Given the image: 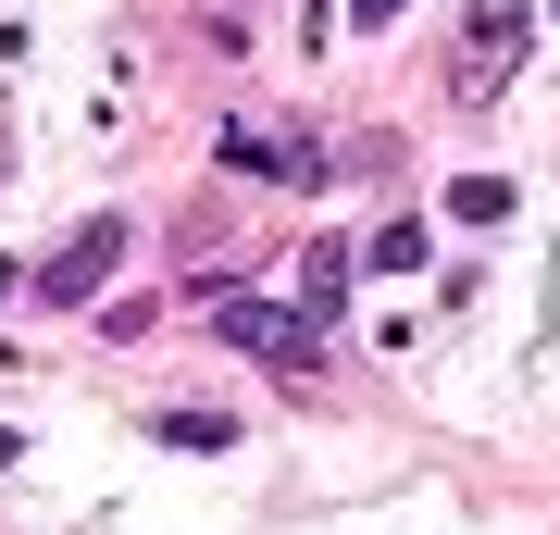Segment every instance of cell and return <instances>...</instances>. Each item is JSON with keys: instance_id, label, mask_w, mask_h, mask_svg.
I'll return each instance as SVG.
<instances>
[{"instance_id": "obj_1", "label": "cell", "mask_w": 560, "mask_h": 535, "mask_svg": "<svg viewBox=\"0 0 560 535\" xmlns=\"http://www.w3.org/2000/svg\"><path fill=\"white\" fill-rule=\"evenodd\" d=\"M523 38H536V0H474V13H460V62H448V100H460V113H486V100L511 88Z\"/></svg>"}, {"instance_id": "obj_2", "label": "cell", "mask_w": 560, "mask_h": 535, "mask_svg": "<svg viewBox=\"0 0 560 535\" xmlns=\"http://www.w3.org/2000/svg\"><path fill=\"white\" fill-rule=\"evenodd\" d=\"M113 261H125V212L75 224V237L38 261V299H50V312H75V299H101V287H113Z\"/></svg>"}, {"instance_id": "obj_3", "label": "cell", "mask_w": 560, "mask_h": 535, "mask_svg": "<svg viewBox=\"0 0 560 535\" xmlns=\"http://www.w3.org/2000/svg\"><path fill=\"white\" fill-rule=\"evenodd\" d=\"M224 337H237L249 361H275L287 386H312V324H300V312H275V299H249V287H224Z\"/></svg>"}, {"instance_id": "obj_4", "label": "cell", "mask_w": 560, "mask_h": 535, "mask_svg": "<svg viewBox=\"0 0 560 535\" xmlns=\"http://www.w3.org/2000/svg\"><path fill=\"white\" fill-rule=\"evenodd\" d=\"M312 312H349V249H337V237L312 249Z\"/></svg>"}, {"instance_id": "obj_5", "label": "cell", "mask_w": 560, "mask_h": 535, "mask_svg": "<svg viewBox=\"0 0 560 535\" xmlns=\"http://www.w3.org/2000/svg\"><path fill=\"white\" fill-rule=\"evenodd\" d=\"M162 437H175V449H224L237 423H224V411H162Z\"/></svg>"}, {"instance_id": "obj_6", "label": "cell", "mask_w": 560, "mask_h": 535, "mask_svg": "<svg viewBox=\"0 0 560 535\" xmlns=\"http://www.w3.org/2000/svg\"><path fill=\"white\" fill-rule=\"evenodd\" d=\"M349 13H361V25H386V13H399V0H349Z\"/></svg>"}, {"instance_id": "obj_7", "label": "cell", "mask_w": 560, "mask_h": 535, "mask_svg": "<svg viewBox=\"0 0 560 535\" xmlns=\"http://www.w3.org/2000/svg\"><path fill=\"white\" fill-rule=\"evenodd\" d=\"M0 461H13V437H0Z\"/></svg>"}]
</instances>
